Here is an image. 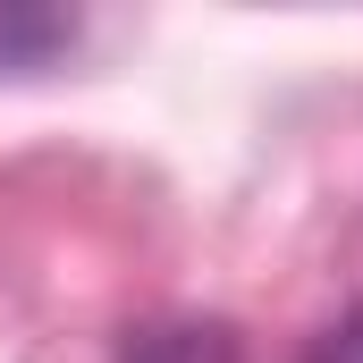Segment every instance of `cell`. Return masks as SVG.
<instances>
[{
	"label": "cell",
	"mask_w": 363,
	"mask_h": 363,
	"mask_svg": "<svg viewBox=\"0 0 363 363\" xmlns=\"http://www.w3.org/2000/svg\"><path fill=\"white\" fill-rule=\"evenodd\" d=\"M60 43H68V26H60V17H0V68L43 60V51H60Z\"/></svg>",
	"instance_id": "cell-2"
},
{
	"label": "cell",
	"mask_w": 363,
	"mask_h": 363,
	"mask_svg": "<svg viewBox=\"0 0 363 363\" xmlns=\"http://www.w3.org/2000/svg\"><path fill=\"white\" fill-rule=\"evenodd\" d=\"M304 363H363V304H355V313H338V321L304 347Z\"/></svg>",
	"instance_id": "cell-3"
},
{
	"label": "cell",
	"mask_w": 363,
	"mask_h": 363,
	"mask_svg": "<svg viewBox=\"0 0 363 363\" xmlns=\"http://www.w3.org/2000/svg\"><path fill=\"white\" fill-rule=\"evenodd\" d=\"M110 363H245V347H237L228 321L178 313V321H144V330H127V347H118Z\"/></svg>",
	"instance_id": "cell-1"
}]
</instances>
